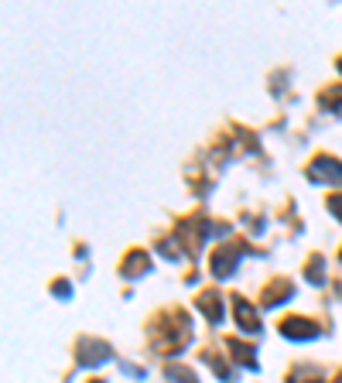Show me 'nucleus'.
<instances>
[{"mask_svg": "<svg viewBox=\"0 0 342 383\" xmlns=\"http://www.w3.org/2000/svg\"><path fill=\"white\" fill-rule=\"evenodd\" d=\"M188 336H192V325H188L185 311H168V315H161L158 325H154V349H158L161 356H171V352L185 349Z\"/></svg>", "mask_w": 342, "mask_h": 383, "instance_id": "f257e3e1", "label": "nucleus"}, {"mask_svg": "<svg viewBox=\"0 0 342 383\" xmlns=\"http://www.w3.org/2000/svg\"><path fill=\"white\" fill-rule=\"evenodd\" d=\"M243 243H222L219 250H213V260H209V270H213V277H233V270H236V263H240V256H243Z\"/></svg>", "mask_w": 342, "mask_h": 383, "instance_id": "f03ea898", "label": "nucleus"}, {"mask_svg": "<svg viewBox=\"0 0 342 383\" xmlns=\"http://www.w3.org/2000/svg\"><path fill=\"white\" fill-rule=\"evenodd\" d=\"M308 178L311 181H342V161L336 158H329V154H318L311 165H308Z\"/></svg>", "mask_w": 342, "mask_h": 383, "instance_id": "7ed1b4c3", "label": "nucleus"}, {"mask_svg": "<svg viewBox=\"0 0 342 383\" xmlns=\"http://www.w3.org/2000/svg\"><path fill=\"white\" fill-rule=\"evenodd\" d=\"M281 332H284L288 339H315V336H318V325L308 322V318H284V322H281Z\"/></svg>", "mask_w": 342, "mask_h": 383, "instance_id": "20e7f679", "label": "nucleus"}, {"mask_svg": "<svg viewBox=\"0 0 342 383\" xmlns=\"http://www.w3.org/2000/svg\"><path fill=\"white\" fill-rule=\"evenodd\" d=\"M233 315H236V322H240L243 332H250V336L260 332V318H256V311L243 298H233Z\"/></svg>", "mask_w": 342, "mask_h": 383, "instance_id": "39448f33", "label": "nucleus"}, {"mask_svg": "<svg viewBox=\"0 0 342 383\" xmlns=\"http://www.w3.org/2000/svg\"><path fill=\"white\" fill-rule=\"evenodd\" d=\"M106 356H110V349H106L103 342L83 339V345H79V363H86V366H92V363H106Z\"/></svg>", "mask_w": 342, "mask_h": 383, "instance_id": "423d86ee", "label": "nucleus"}, {"mask_svg": "<svg viewBox=\"0 0 342 383\" xmlns=\"http://www.w3.org/2000/svg\"><path fill=\"white\" fill-rule=\"evenodd\" d=\"M199 308H202V315H206L213 325H219V322H222V315H226V311H222V298H219L215 291L199 295Z\"/></svg>", "mask_w": 342, "mask_h": 383, "instance_id": "0eeeda50", "label": "nucleus"}, {"mask_svg": "<svg viewBox=\"0 0 342 383\" xmlns=\"http://www.w3.org/2000/svg\"><path fill=\"white\" fill-rule=\"evenodd\" d=\"M291 295H295V291H291V284H288V281H274V284H270V288L263 291L260 304H263V308H277L281 301H288Z\"/></svg>", "mask_w": 342, "mask_h": 383, "instance_id": "6e6552de", "label": "nucleus"}, {"mask_svg": "<svg viewBox=\"0 0 342 383\" xmlns=\"http://www.w3.org/2000/svg\"><path fill=\"white\" fill-rule=\"evenodd\" d=\"M147 267H151V256L144 254V250H133V254L124 260V274H127V277H137V274H144Z\"/></svg>", "mask_w": 342, "mask_h": 383, "instance_id": "1a4fd4ad", "label": "nucleus"}, {"mask_svg": "<svg viewBox=\"0 0 342 383\" xmlns=\"http://www.w3.org/2000/svg\"><path fill=\"white\" fill-rule=\"evenodd\" d=\"M229 352H233V359H240L247 370H256V352H254V345H247V342H229Z\"/></svg>", "mask_w": 342, "mask_h": 383, "instance_id": "9d476101", "label": "nucleus"}, {"mask_svg": "<svg viewBox=\"0 0 342 383\" xmlns=\"http://www.w3.org/2000/svg\"><path fill=\"white\" fill-rule=\"evenodd\" d=\"M322 106L325 110H342V92H325L322 96Z\"/></svg>", "mask_w": 342, "mask_h": 383, "instance_id": "9b49d317", "label": "nucleus"}, {"mask_svg": "<svg viewBox=\"0 0 342 383\" xmlns=\"http://www.w3.org/2000/svg\"><path fill=\"white\" fill-rule=\"evenodd\" d=\"M329 209H332V213L342 219V195H332V199H329Z\"/></svg>", "mask_w": 342, "mask_h": 383, "instance_id": "f8f14e48", "label": "nucleus"}, {"mask_svg": "<svg viewBox=\"0 0 342 383\" xmlns=\"http://www.w3.org/2000/svg\"><path fill=\"white\" fill-rule=\"evenodd\" d=\"M51 291H55L58 298H69V295H72V288H69V284H62V281H58V284H55Z\"/></svg>", "mask_w": 342, "mask_h": 383, "instance_id": "ddd939ff", "label": "nucleus"}, {"mask_svg": "<svg viewBox=\"0 0 342 383\" xmlns=\"http://www.w3.org/2000/svg\"><path fill=\"white\" fill-rule=\"evenodd\" d=\"M339 72H342V58H339Z\"/></svg>", "mask_w": 342, "mask_h": 383, "instance_id": "4468645a", "label": "nucleus"}, {"mask_svg": "<svg viewBox=\"0 0 342 383\" xmlns=\"http://www.w3.org/2000/svg\"><path fill=\"white\" fill-rule=\"evenodd\" d=\"M336 383H342V373H339V380H336Z\"/></svg>", "mask_w": 342, "mask_h": 383, "instance_id": "2eb2a0df", "label": "nucleus"}]
</instances>
